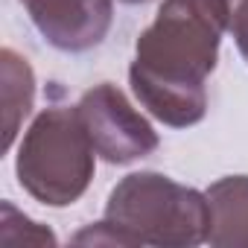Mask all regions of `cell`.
Here are the masks:
<instances>
[{
  "instance_id": "1",
  "label": "cell",
  "mask_w": 248,
  "mask_h": 248,
  "mask_svg": "<svg viewBox=\"0 0 248 248\" xmlns=\"http://www.w3.org/2000/svg\"><path fill=\"white\" fill-rule=\"evenodd\" d=\"M228 32V0H164L135 44L129 82L138 102L170 129L207 114V76Z\"/></svg>"
},
{
  "instance_id": "2",
  "label": "cell",
  "mask_w": 248,
  "mask_h": 248,
  "mask_svg": "<svg viewBox=\"0 0 248 248\" xmlns=\"http://www.w3.org/2000/svg\"><path fill=\"white\" fill-rule=\"evenodd\" d=\"M207 196L161 172H132L108 196L102 222L79 231V245L193 248L207 242Z\"/></svg>"
},
{
  "instance_id": "3",
  "label": "cell",
  "mask_w": 248,
  "mask_h": 248,
  "mask_svg": "<svg viewBox=\"0 0 248 248\" xmlns=\"http://www.w3.org/2000/svg\"><path fill=\"white\" fill-rule=\"evenodd\" d=\"M93 170L96 149L76 108H44L18 146V181L47 207H67L79 202L91 187Z\"/></svg>"
},
{
  "instance_id": "4",
  "label": "cell",
  "mask_w": 248,
  "mask_h": 248,
  "mask_svg": "<svg viewBox=\"0 0 248 248\" xmlns=\"http://www.w3.org/2000/svg\"><path fill=\"white\" fill-rule=\"evenodd\" d=\"M76 111L96 155L108 164H135L152 155L161 143L152 123L111 82L85 91Z\"/></svg>"
},
{
  "instance_id": "5",
  "label": "cell",
  "mask_w": 248,
  "mask_h": 248,
  "mask_svg": "<svg viewBox=\"0 0 248 248\" xmlns=\"http://www.w3.org/2000/svg\"><path fill=\"white\" fill-rule=\"evenodd\" d=\"M41 38L62 53H88L111 30V0H21Z\"/></svg>"
},
{
  "instance_id": "6",
  "label": "cell",
  "mask_w": 248,
  "mask_h": 248,
  "mask_svg": "<svg viewBox=\"0 0 248 248\" xmlns=\"http://www.w3.org/2000/svg\"><path fill=\"white\" fill-rule=\"evenodd\" d=\"M204 196L210 207L207 242L213 248H248V175H225Z\"/></svg>"
},
{
  "instance_id": "7",
  "label": "cell",
  "mask_w": 248,
  "mask_h": 248,
  "mask_svg": "<svg viewBox=\"0 0 248 248\" xmlns=\"http://www.w3.org/2000/svg\"><path fill=\"white\" fill-rule=\"evenodd\" d=\"M0 91H3V149L9 152L21 123L30 117L35 102V73L30 62L12 47L0 50Z\"/></svg>"
},
{
  "instance_id": "8",
  "label": "cell",
  "mask_w": 248,
  "mask_h": 248,
  "mask_svg": "<svg viewBox=\"0 0 248 248\" xmlns=\"http://www.w3.org/2000/svg\"><path fill=\"white\" fill-rule=\"evenodd\" d=\"M228 32L248 62V0H228Z\"/></svg>"
},
{
  "instance_id": "9",
  "label": "cell",
  "mask_w": 248,
  "mask_h": 248,
  "mask_svg": "<svg viewBox=\"0 0 248 248\" xmlns=\"http://www.w3.org/2000/svg\"><path fill=\"white\" fill-rule=\"evenodd\" d=\"M120 3H129V6H138V3H149V0H120Z\"/></svg>"
}]
</instances>
